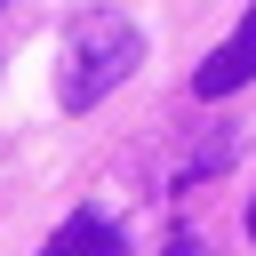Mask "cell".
I'll list each match as a JSON object with an SVG mask.
<instances>
[{"label": "cell", "instance_id": "obj_2", "mask_svg": "<svg viewBox=\"0 0 256 256\" xmlns=\"http://www.w3.org/2000/svg\"><path fill=\"white\" fill-rule=\"evenodd\" d=\"M248 80H256V8H248V16H240V32H232L200 72H192V96H208V104H216V96H232V88H248Z\"/></svg>", "mask_w": 256, "mask_h": 256}, {"label": "cell", "instance_id": "obj_4", "mask_svg": "<svg viewBox=\"0 0 256 256\" xmlns=\"http://www.w3.org/2000/svg\"><path fill=\"white\" fill-rule=\"evenodd\" d=\"M248 232H256V208H248Z\"/></svg>", "mask_w": 256, "mask_h": 256}, {"label": "cell", "instance_id": "obj_1", "mask_svg": "<svg viewBox=\"0 0 256 256\" xmlns=\"http://www.w3.org/2000/svg\"><path fill=\"white\" fill-rule=\"evenodd\" d=\"M144 64V32L128 24V16H112V8H96V16H80L72 24V40H64V72H56V96H64V112H88V104H104L128 72Z\"/></svg>", "mask_w": 256, "mask_h": 256}, {"label": "cell", "instance_id": "obj_3", "mask_svg": "<svg viewBox=\"0 0 256 256\" xmlns=\"http://www.w3.org/2000/svg\"><path fill=\"white\" fill-rule=\"evenodd\" d=\"M48 256H128V248H120V232L96 208H80V216H64V232L48 240Z\"/></svg>", "mask_w": 256, "mask_h": 256}]
</instances>
